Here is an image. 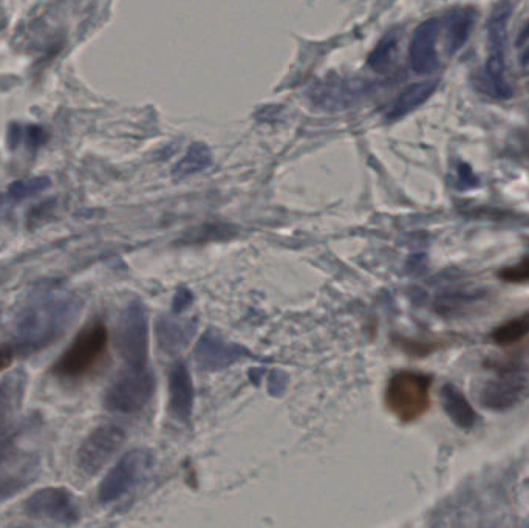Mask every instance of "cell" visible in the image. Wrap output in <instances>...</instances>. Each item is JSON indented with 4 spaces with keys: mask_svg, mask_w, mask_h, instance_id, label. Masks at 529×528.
Wrapping results in <instances>:
<instances>
[{
    "mask_svg": "<svg viewBox=\"0 0 529 528\" xmlns=\"http://www.w3.org/2000/svg\"><path fill=\"white\" fill-rule=\"evenodd\" d=\"M81 301L67 293H48L33 302L16 324L14 343L22 355H31L55 343L81 312Z\"/></svg>",
    "mask_w": 529,
    "mask_h": 528,
    "instance_id": "cell-1",
    "label": "cell"
},
{
    "mask_svg": "<svg viewBox=\"0 0 529 528\" xmlns=\"http://www.w3.org/2000/svg\"><path fill=\"white\" fill-rule=\"evenodd\" d=\"M31 431H19L0 440V504L30 487L41 473V454L31 442Z\"/></svg>",
    "mask_w": 529,
    "mask_h": 528,
    "instance_id": "cell-2",
    "label": "cell"
},
{
    "mask_svg": "<svg viewBox=\"0 0 529 528\" xmlns=\"http://www.w3.org/2000/svg\"><path fill=\"white\" fill-rule=\"evenodd\" d=\"M432 378L420 372L403 371L387 384L386 405L396 419L417 422L431 408Z\"/></svg>",
    "mask_w": 529,
    "mask_h": 528,
    "instance_id": "cell-3",
    "label": "cell"
},
{
    "mask_svg": "<svg viewBox=\"0 0 529 528\" xmlns=\"http://www.w3.org/2000/svg\"><path fill=\"white\" fill-rule=\"evenodd\" d=\"M109 333L103 323L89 324L56 361L53 372L62 378H79L95 369L106 355Z\"/></svg>",
    "mask_w": 529,
    "mask_h": 528,
    "instance_id": "cell-4",
    "label": "cell"
},
{
    "mask_svg": "<svg viewBox=\"0 0 529 528\" xmlns=\"http://www.w3.org/2000/svg\"><path fill=\"white\" fill-rule=\"evenodd\" d=\"M512 4L503 0L492 11L488 22V58L485 64V79L489 92L499 100H509L511 86L506 81L505 53L508 44V21Z\"/></svg>",
    "mask_w": 529,
    "mask_h": 528,
    "instance_id": "cell-5",
    "label": "cell"
},
{
    "mask_svg": "<svg viewBox=\"0 0 529 528\" xmlns=\"http://www.w3.org/2000/svg\"><path fill=\"white\" fill-rule=\"evenodd\" d=\"M155 391V377L146 366H132L118 375L107 389L106 408L118 414H137L151 402Z\"/></svg>",
    "mask_w": 529,
    "mask_h": 528,
    "instance_id": "cell-6",
    "label": "cell"
},
{
    "mask_svg": "<svg viewBox=\"0 0 529 528\" xmlns=\"http://www.w3.org/2000/svg\"><path fill=\"white\" fill-rule=\"evenodd\" d=\"M152 463L154 457L146 450H132L124 454L99 485V501L110 504L129 494L151 471Z\"/></svg>",
    "mask_w": 529,
    "mask_h": 528,
    "instance_id": "cell-7",
    "label": "cell"
},
{
    "mask_svg": "<svg viewBox=\"0 0 529 528\" xmlns=\"http://www.w3.org/2000/svg\"><path fill=\"white\" fill-rule=\"evenodd\" d=\"M118 349L127 364L146 366L149 352V326L143 304L130 302L118 323Z\"/></svg>",
    "mask_w": 529,
    "mask_h": 528,
    "instance_id": "cell-8",
    "label": "cell"
},
{
    "mask_svg": "<svg viewBox=\"0 0 529 528\" xmlns=\"http://www.w3.org/2000/svg\"><path fill=\"white\" fill-rule=\"evenodd\" d=\"M372 90V84L362 79L328 78L314 84L308 96L319 109L338 112L367 100Z\"/></svg>",
    "mask_w": 529,
    "mask_h": 528,
    "instance_id": "cell-9",
    "label": "cell"
},
{
    "mask_svg": "<svg viewBox=\"0 0 529 528\" xmlns=\"http://www.w3.org/2000/svg\"><path fill=\"white\" fill-rule=\"evenodd\" d=\"M126 432L117 425H103L90 432L78 451V468L87 476L99 473L121 450Z\"/></svg>",
    "mask_w": 529,
    "mask_h": 528,
    "instance_id": "cell-10",
    "label": "cell"
},
{
    "mask_svg": "<svg viewBox=\"0 0 529 528\" xmlns=\"http://www.w3.org/2000/svg\"><path fill=\"white\" fill-rule=\"evenodd\" d=\"M30 518L72 525L78 522L79 505L75 496L67 488H42L31 494L24 505Z\"/></svg>",
    "mask_w": 529,
    "mask_h": 528,
    "instance_id": "cell-11",
    "label": "cell"
},
{
    "mask_svg": "<svg viewBox=\"0 0 529 528\" xmlns=\"http://www.w3.org/2000/svg\"><path fill=\"white\" fill-rule=\"evenodd\" d=\"M526 388H528V381L525 375L519 369L505 367L485 384L480 394V402L486 408L495 409V411L508 409L522 400L523 395L526 394Z\"/></svg>",
    "mask_w": 529,
    "mask_h": 528,
    "instance_id": "cell-12",
    "label": "cell"
},
{
    "mask_svg": "<svg viewBox=\"0 0 529 528\" xmlns=\"http://www.w3.org/2000/svg\"><path fill=\"white\" fill-rule=\"evenodd\" d=\"M441 27V19H427L413 33L409 45V61L413 72L418 75H431L440 67L437 42Z\"/></svg>",
    "mask_w": 529,
    "mask_h": 528,
    "instance_id": "cell-13",
    "label": "cell"
},
{
    "mask_svg": "<svg viewBox=\"0 0 529 528\" xmlns=\"http://www.w3.org/2000/svg\"><path fill=\"white\" fill-rule=\"evenodd\" d=\"M243 354H246L243 347L223 340V336L216 330H208L195 347V360L208 371L225 369L239 361Z\"/></svg>",
    "mask_w": 529,
    "mask_h": 528,
    "instance_id": "cell-14",
    "label": "cell"
},
{
    "mask_svg": "<svg viewBox=\"0 0 529 528\" xmlns=\"http://www.w3.org/2000/svg\"><path fill=\"white\" fill-rule=\"evenodd\" d=\"M194 408V384L185 363H177L169 375V409L180 422L191 419Z\"/></svg>",
    "mask_w": 529,
    "mask_h": 528,
    "instance_id": "cell-15",
    "label": "cell"
},
{
    "mask_svg": "<svg viewBox=\"0 0 529 528\" xmlns=\"http://www.w3.org/2000/svg\"><path fill=\"white\" fill-rule=\"evenodd\" d=\"M27 372H10L0 383V434H4L18 417L27 389Z\"/></svg>",
    "mask_w": 529,
    "mask_h": 528,
    "instance_id": "cell-16",
    "label": "cell"
},
{
    "mask_svg": "<svg viewBox=\"0 0 529 528\" xmlns=\"http://www.w3.org/2000/svg\"><path fill=\"white\" fill-rule=\"evenodd\" d=\"M475 24V11L472 8H461L449 14L444 19V28H446V48L449 55L460 52L465 47L471 36L472 27Z\"/></svg>",
    "mask_w": 529,
    "mask_h": 528,
    "instance_id": "cell-17",
    "label": "cell"
},
{
    "mask_svg": "<svg viewBox=\"0 0 529 528\" xmlns=\"http://www.w3.org/2000/svg\"><path fill=\"white\" fill-rule=\"evenodd\" d=\"M435 89H437V83H418L413 86L407 87L403 93H401L395 101H393L390 109L387 110V118L389 120H400V118L406 117L413 110L423 106L432 95H434Z\"/></svg>",
    "mask_w": 529,
    "mask_h": 528,
    "instance_id": "cell-18",
    "label": "cell"
},
{
    "mask_svg": "<svg viewBox=\"0 0 529 528\" xmlns=\"http://www.w3.org/2000/svg\"><path fill=\"white\" fill-rule=\"evenodd\" d=\"M192 333L194 326L191 323H178L174 319L163 318L157 324L158 343L166 352H180L183 347L188 346Z\"/></svg>",
    "mask_w": 529,
    "mask_h": 528,
    "instance_id": "cell-19",
    "label": "cell"
},
{
    "mask_svg": "<svg viewBox=\"0 0 529 528\" xmlns=\"http://www.w3.org/2000/svg\"><path fill=\"white\" fill-rule=\"evenodd\" d=\"M443 406L448 412L449 417L454 420L455 425L460 426L463 429L472 428V425L477 419L474 409L469 405L468 400H466L465 395L461 394L457 388L448 384L446 388L443 389Z\"/></svg>",
    "mask_w": 529,
    "mask_h": 528,
    "instance_id": "cell-20",
    "label": "cell"
},
{
    "mask_svg": "<svg viewBox=\"0 0 529 528\" xmlns=\"http://www.w3.org/2000/svg\"><path fill=\"white\" fill-rule=\"evenodd\" d=\"M212 165L211 149L206 144L195 143L186 152L185 157L172 169V175L177 179H186L198 172L206 171Z\"/></svg>",
    "mask_w": 529,
    "mask_h": 528,
    "instance_id": "cell-21",
    "label": "cell"
},
{
    "mask_svg": "<svg viewBox=\"0 0 529 528\" xmlns=\"http://www.w3.org/2000/svg\"><path fill=\"white\" fill-rule=\"evenodd\" d=\"M529 335V313L511 319L508 323L500 326L499 329L492 333V340L499 346H512L520 343Z\"/></svg>",
    "mask_w": 529,
    "mask_h": 528,
    "instance_id": "cell-22",
    "label": "cell"
},
{
    "mask_svg": "<svg viewBox=\"0 0 529 528\" xmlns=\"http://www.w3.org/2000/svg\"><path fill=\"white\" fill-rule=\"evenodd\" d=\"M396 45H398V36H396V33H389V35L384 36L379 41V44L376 45L375 50L370 53L369 66L378 73L389 72L393 67Z\"/></svg>",
    "mask_w": 529,
    "mask_h": 528,
    "instance_id": "cell-23",
    "label": "cell"
},
{
    "mask_svg": "<svg viewBox=\"0 0 529 528\" xmlns=\"http://www.w3.org/2000/svg\"><path fill=\"white\" fill-rule=\"evenodd\" d=\"M48 185H50L48 179L21 180V182H16L10 186L8 194L14 200L28 199V197L35 196V194L44 191Z\"/></svg>",
    "mask_w": 529,
    "mask_h": 528,
    "instance_id": "cell-24",
    "label": "cell"
},
{
    "mask_svg": "<svg viewBox=\"0 0 529 528\" xmlns=\"http://www.w3.org/2000/svg\"><path fill=\"white\" fill-rule=\"evenodd\" d=\"M500 278L511 284H526L529 282V256L517 264L509 265L500 271Z\"/></svg>",
    "mask_w": 529,
    "mask_h": 528,
    "instance_id": "cell-25",
    "label": "cell"
},
{
    "mask_svg": "<svg viewBox=\"0 0 529 528\" xmlns=\"http://www.w3.org/2000/svg\"><path fill=\"white\" fill-rule=\"evenodd\" d=\"M192 301V295L189 292H186V290H180V292H177V296H175L174 299V312H181V310L186 309V307L191 304Z\"/></svg>",
    "mask_w": 529,
    "mask_h": 528,
    "instance_id": "cell-26",
    "label": "cell"
},
{
    "mask_svg": "<svg viewBox=\"0 0 529 528\" xmlns=\"http://www.w3.org/2000/svg\"><path fill=\"white\" fill-rule=\"evenodd\" d=\"M11 358L13 355H11L10 347L0 344V372L4 371L5 367L11 363Z\"/></svg>",
    "mask_w": 529,
    "mask_h": 528,
    "instance_id": "cell-27",
    "label": "cell"
},
{
    "mask_svg": "<svg viewBox=\"0 0 529 528\" xmlns=\"http://www.w3.org/2000/svg\"><path fill=\"white\" fill-rule=\"evenodd\" d=\"M526 42H529V22H526V24L523 25L522 30L519 31L516 45L519 48H523L525 47Z\"/></svg>",
    "mask_w": 529,
    "mask_h": 528,
    "instance_id": "cell-28",
    "label": "cell"
},
{
    "mask_svg": "<svg viewBox=\"0 0 529 528\" xmlns=\"http://www.w3.org/2000/svg\"><path fill=\"white\" fill-rule=\"evenodd\" d=\"M519 64L520 67H522V72L525 73V75H529V45L522 53H520Z\"/></svg>",
    "mask_w": 529,
    "mask_h": 528,
    "instance_id": "cell-29",
    "label": "cell"
}]
</instances>
